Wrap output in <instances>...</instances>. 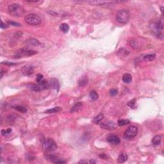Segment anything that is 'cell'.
Wrapping results in <instances>:
<instances>
[{
	"label": "cell",
	"mask_w": 164,
	"mask_h": 164,
	"mask_svg": "<svg viewBox=\"0 0 164 164\" xmlns=\"http://www.w3.org/2000/svg\"><path fill=\"white\" fill-rule=\"evenodd\" d=\"M150 28L153 33L155 34L156 36H157L158 38L163 39L164 37V34H163V31H164V21L162 19L158 20L157 21L153 22L150 25Z\"/></svg>",
	"instance_id": "6da1fadb"
},
{
	"label": "cell",
	"mask_w": 164,
	"mask_h": 164,
	"mask_svg": "<svg viewBox=\"0 0 164 164\" xmlns=\"http://www.w3.org/2000/svg\"><path fill=\"white\" fill-rule=\"evenodd\" d=\"M8 12L14 17H21L24 14V10L22 6L18 4V3H14L8 6Z\"/></svg>",
	"instance_id": "7a4b0ae2"
},
{
	"label": "cell",
	"mask_w": 164,
	"mask_h": 164,
	"mask_svg": "<svg viewBox=\"0 0 164 164\" xmlns=\"http://www.w3.org/2000/svg\"><path fill=\"white\" fill-rule=\"evenodd\" d=\"M129 12L127 10H121L116 14V20L121 24L127 23L129 19Z\"/></svg>",
	"instance_id": "3957f363"
},
{
	"label": "cell",
	"mask_w": 164,
	"mask_h": 164,
	"mask_svg": "<svg viewBox=\"0 0 164 164\" xmlns=\"http://www.w3.org/2000/svg\"><path fill=\"white\" fill-rule=\"evenodd\" d=\"M24 20L27 24H28L29 25H32V26L39 25L42 22L39 16L34 14H30L27 15L25 17Z\"/></svg>",
	"instance_id": "277c9868"
},
{
	"label": "cell",
	"mask_w": 164,
	"mask_h": 164,
	"mask_svg": "<svg viewBox=\"0 0 164 164\" xmlns=\"http://www.w3.org/2000/svg\"><path fill=\"white\" fill-rule=\"evenodd\" d=\"M43 147L44 150L47 152H51V151H54L57 149V145L56 142L51 138H46L43 142Z\"/></svg>",
	"instance_id": "5b68a950"
},
{
	"label": "cell",
	"mask_w": 164,
	"mask_h": 164,
	"mask_svg": "<svg viewBox=\"0 0 164 164\" xmlns=\"http://www.w3.org/2000/svg\"><path fill=\"white\" fill-rule=\"evenodd\" d=\"M49 88H50L49 82L45 80H44L42 82L39 83H37V85H33L31 87V89L32 90L37 92L41 91V90H42L47 89Z\"/></svg>",
	"instance_id": "8992f818"
},
{
	"label": "cell",
	"mask_w": 164,
	"mask_h": 164,
	"mask_svg": "<svg viewBox=\"0 0 164 164\" xmlns=\"http://www.w3.org/2000/svg\"><path fill=\"white\" fill-rule=\"evenodd\" d=\"M137 132H138V128L137 127L135 126H129L128 129H126V131L124 134V137L126 139H130L133 138L137 135Z\"/></svg>",
	"instance_id": "52a82bcc"
},
{
	"label": "cell",
	"mask_w": 164,
	"mask_h": 164,
	"mask_svg": "<svg viewBox=\"0 0 164 164\" xmlns=\"http://www.w3.org/2000/svg\"><path fill=\"white\" fill-rule=\"evenodd\" d=\"M126 2L125 1H87V3H90L92 5H96V6H101V5H106L112 4L114 3H124Z\"/></svg>",
	"instance_id": "ba28073f"
},
{
	"label": "cell",
	"mask_w": 164,
	"mask_h": 164,
	"mask_svg": "<svg viewBox=\"0 0 164 164\" xmlns=\"http://www.w3.org/2000/svg\"><path fill=\"white\" fill-rule=\"evenodd\" d=\"M100 127L106 129H114L116 128V124L112 121H105L99 123Z\"/></svg>",
	"instance_id": "9c48e42d"
},
{
	"label": "cell",
	"mask_w": 164,
	"mask_h": 164,
	"mask_svg": "<svg viewBox=\"0 0 164 164\" xmlns=\"http://www.w3.org/2000/svg\"><path fill=\"white\" fill-rule=\"evenodd\" d=\"M21 71L25 76H30L34 72V66L31 64H26L22 67Z\"/></svg>",
	"instance_id": "30bf717a"
},
{
	"label": "cell",
	"mask_w": 164,
	"mask_h": 164,
	"mask_svg": "<svg viewBox=\"0 0 164 164\" xmlns=\"http://www.w3.org/2000/svg\"><path fill=\"white\" fill-rule=\"evenodd\" d=\"M106 140L108 143L113 145H117L121 142L120 138H119V137H117V135H109L106 138Z\"/></svg>",
	"instance_id": "8fae6325"
},
{
	"label": "cell",
	"mask_w": 164,
	"mask_h": 164,
	"mask_svg": "<svg viewBox=\"0 0 164 164\" xmlns=\"http://www.w3.org/2000/svg\"><path fill=\"white\" fill-rule=\"evenodd\" d=\"M20 54H21L23 56H32L37 53L36 51L32 50L28 48H23L21 49L19 51Z\"/></svg>",
	"instance_id": "7c38bea8"
},
{
	"label": "cell",
	"mask_w": 164,
	"mask_h": 164,
	"mask_svg": "<svg viewBox=\"0 0 164 164\" xmlns=\"http://www.w3.org/2000/svg\"><path fill=\"white\" fill-rule=\"evenodd\" d=\"M49 83L50 88H54V89L56 90L57 91H58L60 88V84L58 80L55 79V78H52L49 82Z\"/></svg>",
	"instance_id": "4fadbf2b"
},
{
	"label": "cell",
	"mask_w": 164,
	"mask_h": 164,
	"mask_svg": "<svg viewBox=\"0 0 164 164\" xmlns=\"http://www.w3.org/2000/svg\"><path fill=\"white\" fill-rule=\"evenodd\" d=\"M129 54V51L126 48L119 49L117 52V56H119V57H122V58L126 57L127 56H128Z\"/></svg>",
	"instance_id": "5bb4252c"
},
{
	"label": "cell",
	"mask_w": 164,
	"mask_h": 164,
	"mask_svg": "<svg viewBox=\"0 0 164 164\" xmlns=\"http://www.w3.org/2000/svg\"><path fill=\"white\" fill-rule=\"evenodd\" d=\"M88 79L87 76H83L80 78V79L78 81V85L80 87H83L88 84Z\"/></svg>",
	"instance_id": "9a60e30c"
},
{
	"label": "cell",
	"mask_w": 164,
	"mask_h": 164,
	"mask_svg": "<svg viewBox=\"0 0 164 164\" xmlns=\"http://www.w3.org/2000/svg\"><path fill=\"white\" fill-rule=\"evenodd\" d=\"M26 44H28V46H34V47H36V46H38L40 45L39 41L38 40L35 39H30L27 40L26 41Z\"/></svg>",
	"instance_id": "2e32d148"
},
{
	"label": "cell",
	"mask_w": 164,
	"mask_h": 164,
	"mask_svg": "<svg viewBox=\"0 0 164 164\" xmlns=\"http://www.w3.org/2000/svg\"><path fill=\"white\" fill-rule=\"evenodd\" d=\"M128 159V155L125 152H121L118 157V159H117V161L119 163H124Z\"/></svg>",
	"instance_id": "e0dca14e"
},
{
	"label": "cell",
	"mask_w": 164,
	"mask_h": 164,
	"mask_svg": "<svg viewBox=\"0 0 164 164\" xmlns=\"http://www.w3.org/2000/svg\"><path fill=\"white\" fill-rule=\"evenodd\" d=\"M123 81L125 83H129L132 81V76L129 73H125L123 76Z\"/></svg>",
	"instance_id": "ac0fdd59"
},
{
	"label": "cell",
	"mask_w": 164,
	"mask_h": 164,
	"mask_svg": "<svg viewBox=\"0 0 164 164\" xmlns=\"http://www.w3.org/2000/svg\"><path fill=\"white\" fill-rule=\"evenodd\" d=\"M157 57V55L155 53H152V54H149V55H145L143 58V60L145 61V62H151V61H153Z\"/></svg>",
	"instance_id": "d6986e66"
},
{
	"label": "cell",
	"mask_w": 164,
	"mask_h": 164,
	"mask_svg": "<svg viewBox=\"0 0 164 164\" xmlns=\"http://www.w3.org/2000/svg\"><path fill=\"white\" fill-rule=\"evenodd\" d=\"M82 106H83V104H82V103H81V102L77 103L75 104V105L72 107L71 110V112L73 113V112H78L82 108Z\"/></svg>",
	"instance_id": "ffe728a7"
},
{
	"label": "cell",
	"mask_w": 164,
	"mask_h": 164,
	"mask_svg": "<svg viewBox=\"0 0 164 164\" xmlns=\"http://www.w3.org/2000/svg\"><path fill=\"white\" fill-rule=\"evenodd\" d=\"M103 118L104 115L102 114V113H100V114H98L97 116H96V117L93 119L92 122L94 123H95V124H99V123L101 122V121L103 119Z\"/></svg>",
	"instance_id": "44dd1931"
},
{
	"label": "cell",
	"mask_w": 164,
	"mask_h": 164,
	"mask_svg": "<svg viewBox=\"0 0 164 164\" xmlns=\"http://www.w3.org/2000/svg\"><path fill=\"white\" fill-rule=\"evenodd\" d=\"M60 30L64 34H67L69 30V26L66 23H62L60 25Z\"/></svg>",
	"instance_id": "7402d4cb"
},
{
	"label": "cell",
	"mask_w": 164,
	"mask_h": 164,
	"mask_svg": "<svg viewBox=\"0 0 164 164\" xmlns=\"http://www.w3.org/2000/svg\"><path fill=\"white\" fill-rule=\"evenodd\" d=\"M162 137L160 135H156L152 139V144L154 145H159L161 142Z\"/></svg>",
	"instance_id": "603a6c76"
},
{
	"label": "cell",
	"mask_w": 164,
	"mask_h": 164,
	"mask_svg": "<svg viewBox=\"0 0 164 164\" xmlns=\"http://www.w3.org/2000/svg\"><path fill=\"white\" fill-rule=\"evenodd\" d=\"M62 108L60 107H55V108H51V109H48L45 111L46 114H54V113L58 112L61 111Z\"/></svg>",
	"instance_id": "cb8c5ba5"
},
{
	"label": "cell",
	"mask_w": 164,
	"mask_h": 164,
	"mask_svg": "<svg viewBox=\"0 0 164 164\" xmlns=\"http://www.w3.org/2000/svg\"><path fill=\"white\" fill-rule=\"evenodd\" d=\"M89 96L90 97V99L93 101L97 100L98 99V97H99L98 94H97V93L95 90H92V91L90 92L89 94Z\"/></svg>",
	"instance_id": "d4e9b609"
},
{
	"label": "cell",
	"mask_w": 164,
	"mask_h": 164,
	"mask_svg": "<svg viewBox=\"0 0 164 164\" xmlns=\"http://www.w3.org/2000/svg\"><path fill=\"white\" fill-rule=\"evenodd\" d=\"M130 123V121L128 119H121V120H119L117 122V124L119 126H125V125H127L128 124Z\"/></svg>",
	"instance_id": "484cf974"
},
{
	"label": "cell",
	"mask_w": 164,
	"mask_h": 164,
	"mask_svg": "<svg viewBox=\"0 0 164 164\" xmlns=\"http://www.w3.org/2000/svg\"><path fill=\"white\" fill-rule=\"evenodd\" d=\"M14 109H15L17 111L20 112L22 113H26L27 112V108L26 107L23 106H20V105H17V106H14Z\"/></svg>",
	"instance_id": "4316f807"
},
{
	"label": "cell",
	"mask_w": 164,
	"mask_h": 164,
	"mask_svg": "<svg viewBox=\"0 0 164 164\" xmlns=\"http://www.w3.org/2000/svg\"><path fill=\"white\" fill-rule=\"evenodd\" d=\"M47 157V159L48 160H49V161H51V162L53 163H55V162L59 158L57 156H56V155H47V157Z\"/></svg>",
	"instance_id": "83f0119b"
},
{
	"label": "cell",
	"mask_w": 164,
	"mask_h": 164,
	"mask_svg": "<svg viewBox=\"0 0 164 164\" xmlns=\"http://www.w3.org/2000/svg\"><path fill=\"white\" fill-rule=\"evenodd\" d=\"M128 106H129L132 109H135L137 108V105H136V99H131V101H129V102L127 104Z\"/></svg>",
	"instance_id": "f1b7e54d"
},
{
	"label": "cell",
	"mask_w": 164,
	"mask_h": 164,
	"mask_svg": "<svg viewBox=\"0 0 164 164\" xmlns=\"http://www.w3.org/2000/svg\"><path fill=\"white\" fill-rule=\"evenodd\" d=\"M129 44L131 47L133 49H137L138 47V44L135 40H131L129 41Z\"/></svg>",
	"instance_id": "f546056e"
},
{
	"label": "cell",
	"mask_w": 164,
	"mask_h": 164,
	"mask_svg": "<svg viewBox=\"0 0 164 164\" xmlns=\"http://www.w3.org/2000/svg\"><path fill=\"white\" fill-rule=\"evenodd\" d=\"M15 119V117H14L13 116H8L7 117V118H6V122H7L8 124H13V123H14Z\"/></svg>",
	"instance_id": "4dcf8cb0"
},
{
	"label": "cell",
	"mask_w": 164,
	"mask_h": 164,
	"mask_svg": "<svg viewBox=\"0 0 164 164\" xmlns=\"http://www.w3.org/2000/svg\"><path fill=\"white\" fill-rule=\"evenodd\" d=\"M12 130L11 128H8L7 129H1V135L5 136V135H8V134H10L11 132H12Z\"/></svg>",
	"instance_id": "1f68e13d"
},
{
	"label": "cell",
	"mask_w": 164,
	"mask_h": 164,
	"mask_svg": "<svg viewBox=\"0 0 164 164\" xmlns=\"http://www.w3.org/2000/svg\"><path fill=\"white\" fill-rule=\"evenodd\" d=\"M44 80V76L41 74H38L36 78V82L37 83H39Z\"/></svg>",
	"instance_id": "d6a6232c"
},
{
	"label": "cell",
	"mask_w": 164,
	"mask_h": 164,
	"mask_svg": "<svg viewBox=\"0 0 164 164\" xmlns=\"http://www.w3.org/2000/svg\"><path fill=\"white\" fill-rule=\"evenodd\" d=\"M109 93L111 96H116L117 93H118V90H117V89H116V88H112V89L110 90Z\"/></svg>",
	"instance_id": "836d02e7"
},
{
	"label": "cell",
	"mask_w": 164,
	"mask_h": 164,
	"mask_svg": "<svg viewBox=\"0 0 164 164\" xmlns=\"http://www.w3.org/2000/svg\"><path fill=\"white\" fill-rule=\"evenodd\" d=\"M8 23L9 24H10V25H12V26H21V24H19V23H17V22H14V21H8Z\"/></svg>",
	"instance_id": "e575fe53"
},
{
	"label": "cell",
	"mask_w": 164,
	"mask_h": 164,
	"mask_svg": "<svg viewBox=\"0 0 164 164\" xmlns=\"http://www.w3.org/2000/svg\"><path fill=\"white\" fill-rule=\"evenodd\" d=\"M65 163H66V161H65V160L58 158V159L55 162V164H65Z\"/></svg>",
	"instance_id": "d590c367"
},
{
	"label": "cell",
	"mask_w": 164,
	"mask_h": 164,
	"mask_svg": "<svg viewBox=\"0 0 164 164\" xmlns=\"http://www.w3.org/2000/svg\"><path fill=\"white\" fill-rule=\"evenodd\" d=\"M99 158H101V159L107 160V156H106L105 153H101L100 155H99Z\"/></svg>",
	"instance_id": "8d00e7d4"
},
{
	"label": "cell",
	"mask_w": 164,
	"mask_h": 164,
	"mask_svg": "<svg viewBox=\"0 0 164 164\" xmlns=\"http://www.w3.org/2000/svg\"><path fill=\"white\" fill-rule=\"evenodd\" d=\"M1 28L4 29V28H8V26H6V24L3 23V21H1Z\"/></svg>",
	"instance_id": "74e56055"
},
{
	"label": "cell",
	"mask_w": 164,
	"mask_h": 164,
	"mask_svg": "<svg viewBox=\"0 0 164 164\" xmlns=\"http://www.w3.org/2000/svg\"><path fill=\"white\" fill-rule=\"evenodd\" d=\"M2 64H5V65H16L15 63H12V62H2Z\"/></svg>",
	"instance_id": "f35d334b"
},
{
	"label": "cell",
	"mask_w": 164,
	"mask_h": 164,
	"mask_svg": "<svg viewBox=\"0 0 164 164\" xmlns=\"http://www.w3.org/2000/svg\"><path fill=\"white\" fill-rule=\"evenodd\" d=\"M5 73H6L5 71L3 70V69H1V78L3 77V75H4V74H5Z\"/></svg>",
	"instance_id": "ab89813d"
},
{
	"label": "cell",
	"mask_w": 164,
	"mask_h": 164,
	"mask_svg": "<svg viewBox=\"0 0 164 164\" xmlns=\"http://www.w3.org/2000/svg\"><path fill=\"white\" fill-rule=\"evenodd\" d=\"M78 164H87V162L85 160H81L78 162Z\"/></svg>",
	"instance_id": "60d3db41"
},
{
	"label": "cell",
	"mask_w": 164,
	"mask_h": 164,
	"mask_svg": "<svg viewBox=\"0 0 164 164\" xmlns=\"http://www.w3.org/2000/svg\"><path fill=\"white\" fill-rule=\"evenodd\" d=\"M89 163H90V164H96V161H95L94 160H91L89 162Z\"/></svg>",
	"instance_id": "b9f144b4"
},
{
	"label": "cell",
	"mask_w": 164,
	"mask_h": 164,
	"mask_svg": "<svg viewBox=\"0 0 164 164\" xmlns=\"http://www.w3.org/2000/svg\"><path fill=\"white\" fill-rule=\"evenodd\" d=\"M161 12H162V15H163V12H164V7H161Z\"/></svg>",
	"instance_id": "7bdbcfd3"
}]
</instances>
